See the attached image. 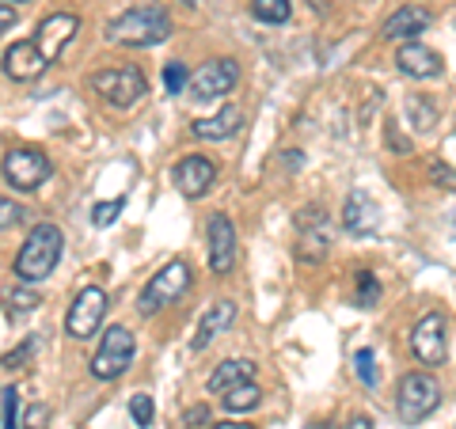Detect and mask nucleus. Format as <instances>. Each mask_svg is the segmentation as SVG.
<instances>
[{
  "label": "nucleus",
  "mask_w": 456,
  "mask_h": 429,
  "mask_svg": "<svg viewBox=\"0 0 456 429\" xmlns=\"http://www.w3.org/2000/svg\"><path fill=\"white\" fill-rule=\"evenodd\" d=\"M171 38V16L164 4H134L107 23V42L130 50H149Z\"/></svg>",
  "instance_id": "obj_1"
},
{
  "label": "nucleus",
  "mask_w": 456,
  "mask_h": 429,
  "mask_svg": "<svg viewBox=\"0 0 456 429\" xmlns=\"http://www.w3.org/2000/svg\"><path fill=\"white\" fill-rule=\"evenodd\" d=\"M61 251H65V236H61V228H57L53 221H38L31 232H27L23 239V247L16 255V281L23 285H38V281H46L57 263H61Z\"/></svg>",
  "instance_id": "obj_2"
},
{
  "label": "nucleus",
  "mask_w": 456,
  "mask_h": 429,
  "mask_svg": "<svg viewBox=\"0 0 456 429\" xmlns=\"http://www.w3.org/2000/svg\"><path fill=\"white\" fill-rule=\"evenodd\" d=\"M92 92L110 107L130 110L134 103H141V99L149 95V80L137 65H114V69H99V73H92Z\"/></svg>",
  "instance_id": "obj_3"
},
{
  "label": "nucleus",
  "mask_w": 456,
  "mask_h": 429,
  "mask_svg": "<svg viewBox=\"0 0 456 429\" xmlns=\"http://www.w3.org/2000/svg\"><path fill=\"white\" fill-rule=\"evenodd\" d=\"M441 407V384L430 373H407L395 388V414L403 425H419Z\"/></svg>",
  "instance_id": "obj_4"
},
{
  "label": "nucleus",
  "mask_w": 456,
  "mask_h": 429,
  "mask_svg": "<svg viewBox=\"0 0 456 429\" xmlns=\"http://www.w3.org/2000/svg\"><path fill=\"white\" fill-rule=\"evenodd\" d=\"M191 289V263L187 259H171L167 266H160L156 274L145 281V289L137 296L141 316H156L160 308L175 304V300Z\"/></svg>",
  "instance_id": "obj_5"
},
{
  "label": "nucleus",
  "mask_w": 456,
  "mask_h": 429,
  "mask_svg": "<svg viewBox=\"0 0 456 429\" xmlns=\"http://www.w3.org/2000/svg\"><path fill=\"white\" fill-rule=\"evenodd\" d=\"M134 353H137V342L130 335V327H126V323L107 327L103 342H99L95 353H92V376L107 380V384L126 376V373H130V365H134Z\"/></svg>",
  "instance_id": "obj_6"
},
{
  "label": "nucleus",
  "mask_w": 456,
  "mask_h": 429,
  "mask_svg": "<svg viewBox=\"0 0 456 429\" xmlns=\"http://www.w3.org/2000/svg\"><path fill=\"white\" fill-rule=\"evenodd\" d=\"M0 171H4V182L12 190L20 194H35L46 187V179L53 175V160L42 149H31V145H20V149H8L4 164H0Z\"/></svg>",
  "instance_id": "obj_7"
},
{
  "label": "nucleus",
  "mask_w": 456,
  "mask_h": 429,
  "mask_svg": "<svg viewBox=\"0 0 456 429\" xmlns=\"http://www.w3.org/2000/svg\"><path fill=\"white\" fill-rule=\"evenodd\" d=\"M107 289H99V285H84V289L73 296V304H69V316H65V331L69 338L77 342H88L99 335V327H103V316H107Z\"/></svg>",
  "instance_id": "obj_8"
},
{
  "label": "nucleus",
  "mask_w": 456,
  "mask_h": 429,
  "mask_svg": "<svg viewBox=\"0 0 456 429\" xmlns=\"http://www.w3.org/2000/svg\"><path fill=\"white\" fill-rule=\"evenodd\" d=\"M411 353L419 357L422 365H445L449 357V323L441 312H426V316L411 327Z\"/></svg>",
  "instance_id": "obj_9"
},
{
  "label": "nucleus",
  "mask_w": 456,
  "mask_h": 429,
  "mask_svg": "<svg viewBox=\"0 0 456 429\" xmlns=\"http://www.w3.org/2000/svg\"><path fill=\"white\" fill-rule=\"evenodd\" d=\"M293 224H297V259L320 263L327 247H331V221H327L323 206H305Z\"/></svg>",
  "instance_id": "obj_10"
},
{
  "label": "nucleus",
  "mask_w": 456,
  "mask_h": 429,
  "mask_svg": "<svg viewBox=\"0 0 456 429\" xmlns=\"http://www.w3.org/2000/svg\"><path fill=\"white\" fill-rule=\"evenodd\" d=\"M236 84H240V65L232 61V57H213V61H206V65L191 77L187 92H191L194 99H202V103H209V99L232 95Z\"/></svg>",
  "instance_id": "obj_11"
},
{
  "label": "nucleus",
  "mask_w": 456,
  "mask_h": 429,
  "mask_svg": "<svg viewBox=\"0 0 456 429\" xmlns=\"http://www.w3.org/2000/svg\"><path fill=\"white\" fill-rule=\"evenodd\" d=\"M77 35H80V20L73 12H50V16L38 20V27H35V46L50 65H57L61 53L73 46Z\"/></svg>",
  "instance_id": "obj_12"
},
{
  "label": "nucleus",
  "mask_w": 456,
  "mask_h": 429,
  "mask_svg": "<svg viewBox=\"0 0 456 429\" xmlns=\"http://www.w3.org/2000/svg\"><path fill=\"white\" fill-rule=\"evenodd\" d=\"M206 243H209V270L217 278H224L228 270L236 266V224L228 213H209V221H206Z\"/></svg>",
  "instance_id": "obj_13"
},
{
  "label": "nucleus",
  "mask_w": 456,
  "mask_h": 429,
  "mask_svg": "<svg viewBox=\"0 0 456 429\" xmlns=\"http://www.w3.org/2000/svg\"><path fill=\"white\" fill-rule=\"evenodd\" d=\"M395 69L411 80H434V77L445 73V57L430 46H422L415 38V42H403V46L395 50Z\"/></svg>",
  "instance_id": "obj_14"
},
{
  "label": "nucleus",
  "mask_w": 456,
  "mask_h": 429,
  "mask_svg": "<svg viewBox=\"0 0 456 429\" xmlns=\"http://www.w3.org/2000/svg\"><path fill=\"white\" fill-rule=\"evenodd\" d=\"M236 316H240V308L232 304V300H213V304L202 312V320H198V331H194V338H191V350H194V353L209 350L221 335L232 331Z\"/></svg>",
  "instance_id": "obj_15"
},
{
  "label": "nucleus",
  "mask_w": 456,
  "mask_h": 429,
  "mask_svg": "<svg viewBox=\"0 0 456 429\" xmlns=\"http://www.w3.org/2000/svg\"><path fill=\"white\" fill-rule=\"evenodd\" d=\"M213 182H217V164H213L209 156L194 152V156H183V160L175 164V187L187 194V198L209 194Z\"/></svg>",
  "instance_id": "obj_16"
},
{
  "label": "nucleus",
  "mask_w": 456,
  "mask_h": 429,
  "mask_svg": "<svg viewBox=\"0 0 456 429\" xmlns=\"http://www.w3.org/2000/svg\"><path fill=\"white\" fill-rule=\"evenodd\" d=\"M342 228H346L350 236H373L380 228V206L373 202V194L369 190H350L346 202H342Z\"/></svg>",
  "instance_id": "obj_17"
},
{
  "label": "nucleus",
  "mask_w": 456,
  "mask_h": 429,
  "mask_svg": "<svg viewBox=\"0 0 456 429\" xmlns=\"http://www.w3.org/2000/svg\"><path fill=\"white\" fill-rule=\"evenodd\" d=\"M0 65H4V77L16 80V84L38 80V77L50 69V61L38 53L35 38H23V42H16V46H8V50H4V61H0Z\"/></svg>",
  "instance_id": "obj_18"
},
{
  "label": "nucleus",
  "mask_w": 456,
  "mask_h": 429,
  "mask_svg": "<svg viewBox=\"0 0 456 429\" xmlns=\"http://www.w3.org/2000/svg\"><path fill=\"white\" fill-rule=\"evenodd\" d=\"M430 12L419 8V4H403L399 12H392L388 20L380 23V38H388V42H399V38H407V42H415V35H422L426 27H430Z\"/></svg>",
  "instance_id": "obj_19"
},
{
  "label": "nucleus",
  "mask_w": 456,
  "mask_h": 429,
  "mask_svg": "<svg viewBox=\"0 0 456 429\" xmlns=\"http://www.w3.org/2000/svg\"><path fill=\"white\" fill-rule=\"evenodd\" d=\"M240 125H244V110H240L236 103H228L221 107L217 114H209V118H194L191 122V134L198 141H228Z\"/></svg>",
  "instance_id": "obj_20"
},
{
  "label": "nucleus",
  "mask_w": 456,
  "mask_h": 429,
  "mask_svg": "<svg viewBox=\"0 0 456 429\" xmlns=\"http://www.w3.org/2000/svg\"><path fill=\"white\" fill-rule=\"evenodd\" d=\"M251 380H255V361H248V357H228V361H221V365L209 373L206 388H209L213 395H224V392L240 388V384H251Z\"/></svg>",
  "instance_id": "obj_21"
},
{
  "label": "nucleus",
  "mask_w": 456,
  "mask_h": 429,
  "mask_svg": "<svg viewBox=\"0 0 456 429\" xmlns=\"http://www.w3.org/2000/svg\"><path fill=\"white\" fill-rule=\"evenodd\" d=\"M259 403H263V388L255 380L251 384H240V388H232V392H224V399H221L224 414H251Z\"/></svg>",
  "instance_id": "obj_22"
},
{
  "label": "nucleus",
  "mask_w": 456,
  "mask_h": 429,
  "mask_svg": "<svg viewBox=\"0 0 456 429\" xmlns=\"http://www.w3.org/2000/svg\"><path fill=\"white\" fill-rule=\"evenodd\" d=\"M251 16L259 20V23L281 27V23H289L293 4H289V0H251Z\"/></svg>",
  "instance_id": "obj_23"
},
{
  "label": "nucleus",
  "mask_w": 456,
  "mask_h": 429,
  "mask_svg": "<svg viewBox=\"0 0 456 429\" xmlns=\"http://www.w3.org/2000/svg\"><path fill=\"white\" fill-rule=\"evenodd\" d=\"M354 304L365 312L380 304V278L373 270H358V278H354Z\"/></svg>",
  "instance_id": "obj_24"
},
{
  "label": "nucleus",
  "mask_w": 456,
  "mask_h": 429,
  "mask_svg": "<svg viewBox=\"0 0 456 429\" xmlns=\"http://www.w3.org/2000/svg\"><path fill=\"white\" fill-rule=\"evenodd\" d=\"M407 114H411V125H419L422 134H430L434 125H437V110L430 99H422V95H411L407 99Z\"/></svg>",
  "instance_id": "obj_25"
},
{
  "label": "nucleus",
  "mask_w": 456,
  "mask_h": 429,
  "mask_svg": "<svg viewBox=\"0 0 456 429\" xmlns=\"http://www.w3.org/2000/svg\"><path fill=\"white\" fill-rule=\"evenodd\" d=\"M4 300H8V308H12V312H35V308L42 304V296H38L35 285H23V281L16 285V289H8Z\"/></svg>",
  "instance_id": "obj_26"
},
{
  "label": "nucleus",
  "mask_w": 456,
  "mask_h": 429,
  "mask_svg": "<svg viewBox=\"0 0 456 429\" xmlns=\"http://www.w3.org/2000/svg\"><path fill=\"white\" fill-rule=\"evenodd\" d=\"M35 350H38V335H31V338H23L16 350L12 353H4L0 357V368H27L31 365V357H35Z\"/></svg>",
  "instance_id": "obj_27"
},
{
  "label": "nucleus",
  "mask_w": 456,
  "mask_h": 429,
  "mask_svg": "<svg viewBox=\"0 0 456 429\" xmlns=\"http://www.w3.org/2000/svg\"><path fill=\"white\" fill-rule=\"evenodd\" d=\"M0 399H4V429H20V422H23L20 388H16V384H8V388L0 392Z\"/></svg>",
  "instance_id": "obj_28"
},
{
  "label": "nucleus",
  "mask_w": 456,
  "mask_h": 429,
  "mask_svg": "<svg viewBox=\"0 0 456 429\" xmlns=\"http://www.w3.org/2000/svg\"><path fill=\"white\" fill-rule=\"evenodd\" d=\"M187 84H191L187 65H183V61H167L164 65V88H167V95H183V92H187Z\"/></svg>",
  "instance_id": "obj_29"
},
{
  "label": "nucleus",
  "mask_w": 456,
  "mask_h": 429,
  "mask_svg": "<svg viewBox=\"0 0 456 429\" xmlns=\"http://www.w3.org/2000/svg\"><path fill=\"white\" fill-rule=\"evenodd\" d=\"M354 376H358L365 388H377V357H373V350L354 353Z\"/></svg>",
  "instance_id": "obj_30"
},
{
  "label": "nucleus",
  "mask_w": 456,
  "mask_h": 429,
  "mask_svg": "<svg viewBox=\"0 0 456 429\" xmlns=\"http://www.w3.org/2000/svg\"><path fill=\"white\" fill-rule=\"evenodd\" d=\"M130 418L137 422V429H149L152 422H156V407H152V395H134L130 399Z\"/></svg>",
  "instance_id": "obj_31"
},
{
  "label": "nucleus",
  "mask_w": 456,
  "mask_h": 429,
  "mask_svg": "<svg viewBox=\"0 0 456 429\" xmlns=\"http://www.w3.org/2000/svg\"><path fill=\"white\" fill-rule=\"evenodd\" d=\"M126 209V198H110V202H99L92 209V224L95 228H110L114 221H118V213Z\"/></svg>",
  "instance_id": "obj_32"
},
{
  "label": "nucleus",
  "mask_w": 456,
  "mask_h": 429,
  "mask_svg": "<svg viewBox=\"0 0 456 429\" xmlns=\"http://www.w3.org/2000/svg\"><path fill=\"white\" fill-rule=\"evenodd\" d=\"M23 221H27V209L16 198H0V232H8V228H16Z\"/></svg>",
  "instance_id": "obj_33"
},
{
  "label": "nucleus",
  "mask_w": 456,
  "mask_h": 429,
  "mask_svg": "<svg viewBox=\"0 0 456 429\" xmlns=\"http://www.w3.org/2000/svg\"><path fill=\"white\" fill-rule=\"evenodd\" d=\"M20 429H50V407L46 403H31L23 410Z\"/></svg>",
  "instance_id": "obj_34"
},
{
  "label": "nucleus",
  "mask_w": 456,
  "mask_h": 429,
  "mask_svg": "<svg viewBox=\"0 0 456 429\" xmlns=\"http://www.w3.org/2000/svg\"><path fill=\"white\" fill-rule=\"evenodd\" d=\"M430 179L437 182V187H445V190H456V167H449V164H430Z\"/></svg>",
  "instance_id": "obj_35"
},
{
  "label": "nucleus",
  "mask_w": 456,
  "mask_h": 429,
  "mask_svg": "<svg viewBox=\"0 0 456 429\" xmlns=\"http://www.w3.org/2000/svg\"><path fill=\"white\" fill-rule=\"evenodd\" d=\"M183 422H187L191 429H194V425H206V429H209V410H206L202 403H198V407H191L187 414H183Z\"/></svg>",
  "instance_id": "obj_36"
},
{
  "label": "nucleus",
  "mask_w": 456,
  "mask_h": 429,
  "mask_svg": "<svg viewBox=\"0 0 456 429\" xmlns=\"http://www.w3.org/2000/svg\"><path fill=\"white\" fill-rule=\"evenodd\" d=\"M16 27V8L12 4H0V35H8Z\"/></svg>",
  "instance_id": "obj_37"
},
{
  "label": "nucleus",
  "mask_w": 456,
  "mask_h": 429,
  "mask_svg": "<svg viewBox=\"0 0 456 429\" xmlns=\"http://www.w3.org/2000/svg\"><path fill=\"white\" fill-rule=\"evenodd\" d=\"M346 429H373V418H369V414H354L346 422Z\"/></svg>",
  "instance_id": "obj_38"
},
{
  "label": "nucleus",
  "mask_w": 456,
  "mask_h": 429,
  "mask_svg": "<svg viewBox=\"0 0 456 429\" xmlns=\"http://www.w3.org/2000/svg\"><path fill=\"white\" fill-rule=\"evenodd\" d=\"M209 429H255L248 422H221V425H209Z\"/></svg>",
  "instance_id": "obj_39"
},
{
  "label": "nucleus",
  "mask_w": 456,
  "mask_h": 429,
  "mask_svg": "<svg viewBox=\"0 0 456 429\" xmlns=\"http://www.w3.org/2000/svg\"><path fill=\"white\" fill-rule=\"evenodd\" d=\"M308 429H335L331 418H316V422H308Z\"/></svg>",
  "instance_id": "obj_40"
},
{
  "label": "nucleus",
  "mask_w": 456,
  "mask_h": 429,
  "mask_svg": "<svg viewBox=\"0 0 456 429\" xmlns=\"http://www.w3.org/2000/svg\"><path fill=\"white\" fill-rule=\"evenodd\" d=\"M183 4H191V0H183Z\"/></svg>",
  "instance_id": "obj_41"
},
{
  "label": "nucleus",
  "mask_w": 456,
  "mask_h": 429,
  "mask_svg": "<svg viewBox=\"0 0 456 429\" xmlns=\"http://www.w3.org/2000/svg\"><path fill=\"white\" fill-rule=\"evenodd\" d=\"M16 4H23V0H16Z\"/></svg>",
  "instance_id": "obj_42"
},
{
  "label": "nucleus",
  "mask_w": 456,
  "mask_h": 429,
  "mask_svg": "<svg viewBox=\"0 0 456 429\" xmlns=\"http://www.w3.org/2000/svg\"><path fill=\"white\" fill-rule=\"evenodd\" d=\"M452 232H456V224H452Z\"/></svg>",
  "instance_id": "obj_43"
}]
</instances>
